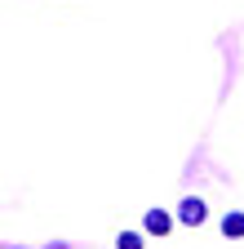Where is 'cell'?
Listing matches in <instances>:
<instances>
[{
	"label": "cell",
	"mask_w": 244,
	"mask_h": 249,
	"mask_svg": "<svg viewBox=\"0 0 244 249\" xmlns=\"http://www.w3.org/2000/svg\"><path fill=\"white\" fill-rule=\"evenodd\" d=\"M115 249H142V236L138 231H120L115 236Z\"/></svg>",
	"instance_id": "277c9868"
},
{
	"label": "cell",
	"mask_w": 244,
	"mask_h": 249,
	"mask_svg": "<svg viewBox=\"0 0 244 249\" xmlns=\"http://www.w3.org/2000/svg\"><path fill=\"white\" fill-rule=\"evenodd\" d=\"M204 218H209L204 200H195V196H187V200H182V209H178V223H187V227H200Z\"/></svg>",
	"instance_id": "6da1fadb"
},
{
	"label": "cell",
	"mask_w": 244,
	"mask_h": 249,
	"mask_svg": "<svg viewBox=\"0 0 244 249\" xmlns=\"http://www.w3.org/2000/svg\"><path fill=\"white\" fill-rule=\"evenodd\" d=\"M222 236H235V240L244 236V213H227L222 218Z\"/></svg>",
	"instance_id": "3957f363"
},
{
	"label": "cell",
	"mask_w": 244,
	"mask_h": 249,
	"mask_svg": "<svg viewBox=\"0 0 244 249\" xmlns=\"http://www.w3.org/2000/svg\"><path fill=\"white\" fill-rule=\"evenodd\" d=\"M142 231H151V236H169V231H173V218H169L164 209H146Z\"/></svg>",
	"instance_id": "7a4b0ae2"
}]
</instances>
